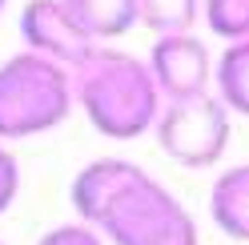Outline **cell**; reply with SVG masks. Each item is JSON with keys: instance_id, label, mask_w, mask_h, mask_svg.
Returning a JSON list of instances; mask_svg holds the SVG:
<instances>
[{"instance_id": "1", "label": "cell", "mask_w": 249, "mask_h": 245, "mask_svg": "<svg viewBox=\"0 0 249 245\" xmlns=\"http://www.w3.org/2000/svg\"><path fill=\"white\" fill-rule=\"evenodd\" d=\"M72 93L92 129L108 141H133L157 129V117L165 109L149 60H137L133 52H117L105 44L85 65L72 69Z\"/></svg>"}, {"instance_id": "2", "label": "cell", "mask_w": 249, "mask_h": 245, "mask_svg": "<svg viewBox=\"0 0 249 245\" xmlns=\"http://www.w3.org/2000/svg\"><path fill=\"white\" fill-rule=\"evenodd\" d=\"M72 72L40 52H17L0 65V141H24L56 129L72 113Z\"/></svg>"}, {"instance_id": "3", "label": "cell", "mask_w": 249, "mask_h": 245, "mask_svg": "<svg viewBox=\"0 0 249 245\" xmlns=\"http://www.w3.org/2000/svg\"><path fill=\"white\" fill-rule=\"evenodd\" d=\"M97 229L113 245H197V221L189 209L145 169L105 209Z\"/></svg>"}, {"instance_id": "4", "label": "cell", "mask_w": 249, "mask_h": 245, "mask_svg": "<svg viewBox=\"0 0 249 245\" xmlns=\"http://www.w3.org/2000/svg\"><path fill=\"white\" fill-rule=\"evenodd\" d=\"M157 141L185 169H209L225 157L229 145V105L213 93L165 101L157 117Z\"/></svg>"}, {"instance_id": "5", "label": "cell", "mask_w": 249, "mask_h": 245, "mask_svg": "<svg viewBox=\"0 0 249 245\" xmlns=\"http://www.w3.org/2000/svg\"><path fill=\"white\" fill-rule=\"evenodd\" d=\"M20 33L28 40V52L49 56L56 65H65L69 72L76 65H85V60L101 49L97 40H89L81 33V24L72 20L65 0H33V4L24 8V17H20Z\"/></svg>"}, {"instance_id": "6", "label": "cell", "mask_w": 249, "mask_h": 245, "mask_svg": "<svg viewBox=\"0 0 249 245\" xmlns=\"http://www.w3.org/2000/svg\"><path fill=\"white\" fill-rule=\"evenodd\" d=\"M149 69L157 76V88L165 101H181V97H201L209 93V76H213V60L205 40H197L193 33L185 36H157L149 52Z\"/></svg>"}, {"instance_id": "7", "label": "cell", "mask_w": 249, "mask_h": 245, "mask_svg": "<svg viewBox=\"0 0 249 245\" xmlns=\"http://www.w3.org/2000/svg\"><path fill=\"white\" fill-rule=\"evenodd\" d=\"M137 173H141V165H133L124 157H101V161L85 165V169L72 177V185H69V201H72L76 221L97 225L105 217V209L117 201L121 189L129 185Z\"/></svg>"}, {"instance_id": "8", "label": "cell", "mask_w": 249, "mask_h": 245, "mask_svg": "<svg viewBox=\"0 0 249 245\" xmlns=\"http://www.w3.org/2000/svg\"><path fill=\"white\" fill-rule=\"evenodd\" d=\"M209 217L233 241H249V161L229 165L209 189Z\"/></svg>"}, {"instance_id": "9", "label": "cell", "mask_w": 249, "mask_h": 245, "mask_svg": "<svg viewBox=\"0 0 249 245\" xmlns=\"http://www.w3.org/2000/svg\"><path fill=\"white\" fill-rule=\"evenodd\" d=\"M65 8L81 24V33L97 44L129 33L141 20V0H65Z\"/></svg>"}, {"instance_id": "10", "label": "cell", "mask_w": 249, "mask_h": 245, "mask_svg": "<svg viewBox=\"0 0 249 245\" xmlns=\"http://www.w3.org/2000/svg\"><path fill=\"white\" fill-rule=\"evenodd\" d=\"M217 97L229 113L249 117V40H233L217 60Z\"/></svg>"}, {"instance_id": "11", "label": "cell", "mask_w": 249, "mask_h": 245, "mask_svg": "<svg viewBox=\"0 0 249 245\" xmlns=\"http://www.w3.org/2000/svg\"><path fill=\"white\" fill-rule=\"evenodd\" d=\"M201 0H141V20L157 36H185L197 24Z\"/></svg>"}, {"instance_id": "12", "label": "cell", "mask_w": 249, "mask_h": 245, "mask_svg": "<svg viewBox=\"0 0 249 245\" xmlns=\"http://www.w3.org/2000/svg\"><path fill=\"white\" fill-rule=\"evenodd\" d=\"M205 20L229 44L249 40V0H205Z\"/></svg>"}, {"instance_id": "13", "label": "cell", "mask_w": 249, "mask_h": 245, "mask_svg": "<svg viewBox=\"0 0 249 245\" xmlns=\"http://www.w3.org/2000/svg\"><path fill=\"white\" fill-rule=\"evenodd\" d=\"M36 245H108V241L89 221H65V225H53L49 233H40Z\"/></svg>"}, {"instance_id": "14", "label": "cell", "mask_w": 249, "mask_h": 245, "mask_svg": "<svg viewBox=\"0 0 249 245\" xmlns=\"http://www.w3.org/2000/svg\"><path fill=\"white\" fill-rule=\"evenodd\" d=\"M17 197H20V165L4 145H0V213H8Z\"/></svg>"}, {"instance_id": "15", "label": "cell", "mask_w": 249, "mask_h": 245, "mask_svg": "<svg viewBox=\"0 0 249 245\" xmlns=\"http://www.w3.org/2000/svg\"><path fill=\"white\" fill-rule=\"evenodd\" d=\"M4 4H8V0H0V12H4Z\"/></svg>"}, {"instance_id": "16", "label": "cell", "mask_w": 249, "mask_h": 245, "mask_svg": "<svg viewBox=\"0 0 249 245\" xmlns=\"http://www.w3.org/2000/svg\"><path fill=\"white\" fill-rule=\"evenodd\" d=\"M0 245H4V241H0Z\"/></svg>"}]
</instances>
